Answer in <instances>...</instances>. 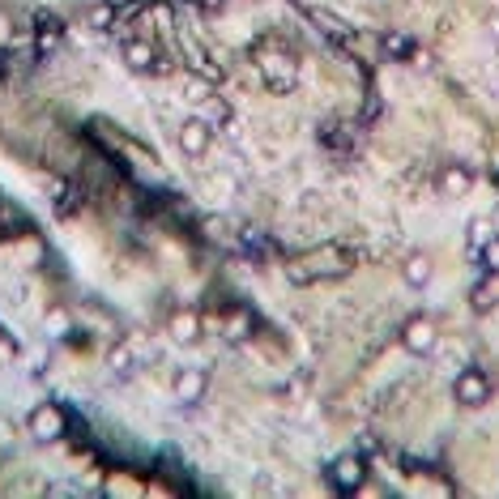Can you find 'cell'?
Wrapping results in <instances>:
<instances>
[{"label": "cell", "mask_w": 499, "mask_h": 499, "mask_svg": "<svg viewBox=\"0 0 499 499\" xmlns=\"http://www.w3.org/2000/svg\"><path fill=\"white\" fill-rule=\"evenodd\" d=\"M457 397H461V401H469V406H482V401L491 397V380L482 376L478 367H465V376L457 380Z\"/></svg>", "instance_id": "cell-1"}, {"label": "cell", "mask_w": 499, "mask_h": 499, "mask_svg": "<svg viewBox=\"0 0 499 499\" xmlns=\"http://www.w3.org/2000/svg\"><path fill=\"white\" fill-rule=\"evenodd\" d=\"M363 474H367V465H363L358 457H341V461L329 469V478L337 482V491H358V486H363Z\"/></svg>", "instance_id": "cell-2"}, {"label": "cell", "mask_w": 499, "mask_h": 499, "mask_svg": "<svg viewBox=\"0 0 499 499\" xmlns=\"http://www.w3.org/2000/svg\"><path fill=\"white\" fill-rule=\"evenodd\" d=\"M30 431H35L39 440H56V435L64 431L60 410H56V406H39V410H35V418H30Z\"/></svg>", "instance_id": "cell-3"}, {"label": "cell", "mask_w": 499, "mask_h": 499, "mask_svg": "<svg viewBox=\"0 0 499 499\" xmlns=\"http://www.w3.org/2000/svg\"><path fill=\"white\" fill-rule=\"evenodd\" d=\"M406 341H410L414 350H427V346H431V333H427V324H423V320H414V324H410V337H406Z\"/></svg>", "instance_id": "cell-4"}, {"label": "cell", "mask_w": 499, "mask_h": 499, "mask_svg": "<svg viewBox=\"0 0 499 499\" xmlns=\"http://www.w3.org/2000/svg\"><path fill=\"white\" fill-rule=\"evenodd\" d=\"M184 146H188V150H201V146H205V137H201V133H184Z\"/></svg>", "instance_id": "cell-5"}, {"label": "cell", "mask_w": 499, "mask_h": 499, "mask_svg": "<svg viewBox=\"0 0 499 499\" xmlns=\"http://www.w3.org/2000/svg\"><path fill=\"white\" fill-rule=\"evenodd\" d=\"M427 278V269H423V261H410V282H423Z\"/></svg>", "instance_id": "cell-6"}, {"label": "cell", "mask_w": 499, "mask_h": 499, "mask_svg": "<svg viewBox=\"0 0 499 499\" xmlns=\"http://www.w3.org/2000/svg\"><path fill=\"white\" fill-rule=\"evenodd\" d=\"M486 257H491V269H499V243L491 247V252H486Z\"/></svg>", "instance_id": "cell-7"}]
</instances>
